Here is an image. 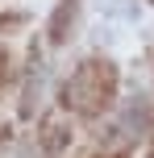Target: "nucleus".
I'll use <instances>...</instances> for the list:
<instances>
[{"label": "nucleus", "instance_id": "obj_1", "mask_svg": "<svg viewBox=\"0 0 154 158\" xmlns=\"http://www.w3.org/2000/svg\"><path fill=\"white\" fill-rule=\"evenodd\" d=\"M117 92V67L104 63V58H88L63 87V100L67 108H75L79 117H96Z\"/></svg>", "mask_w": 154, "mask_h": 158}, {"label": "nucleus", "instance_id": "obj_2", "mask_svg": "<svg viewBox=\"0 0 154 158\" xmlns=\"http://www.w3.org/2000/svg\"><path fill=\"white\" fill-rule=\"evenodd\" d=\"M75 4H79V0H58L54 21H50V42H63V38H67V29H71V17H75Z\"/></svg>", "mask_w": 154, "mask_h": 158}, {"label": "nucleus", "instance_id": "obj_3", "mask_svg": "<svg viewBox=\"0 0 154 158\" xmlns=\"http://www.w3.org/2000/svg\"><path fill=\"white\" fill-rule=\"evenodd\" d=\"M46 142H50V146H46L50 154L67 146V129H63V121H50V125H46Z\"/></svg>", "mask_w": 154, "mask_h": 158}, {"label": "nucleus", "instance_id": "obj_4", "mask_svg": "<svg viewBox=\"0 0 154 158\" xmlns=\"http://www.w3.org/2000/svg\"><path fill=\"white\" fill-rule=\"evenodd\" d=\"M4 63H8V58H4V50H0V75H4Z\"/></svg>", "mask_w": 154, "mask_h": 158}]
</instances>
